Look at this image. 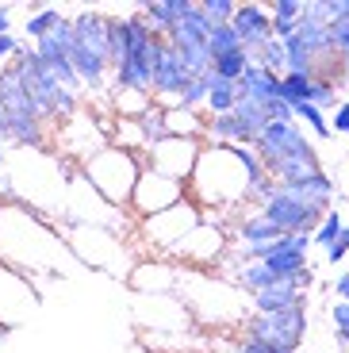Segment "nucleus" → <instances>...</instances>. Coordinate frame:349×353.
Instances as JSON below:
<instances>
[{
    "mask_svg": "<svg viewBox=\"0 0 349 353\" xmlns=\"http://www.w3.org/2000/svg\"><path fill=\"white\" fill-rule=\"evenodd\" d=\"M85 173L97 181V192H104L108 200H127L131 196V188L139 185V169H134V161L127 158L123 150H104L100 158H92L85 165Z\"/></svg>",
    "mask_w": 349,
    "mask_h": 353,
    "instance_id": "f257e3e1",
    "label": "nucleus"
},
{
    "mask_svg": "<svg viewBox=\"0 0 349 353\" xmlns=\"http://www.w3.org/2000/svg\"><path fill=\"white\" fill-rule=\"evenodd\" d=\"M31 307H35V296L27 292L23 276L0 269V323H19Z\"/></svg>",
    "mask_w": 349,
    "mask_h": 353,
    "instance_id": "f03ea898",
    "label": "nucleus"
},
{
    "mask_svg": "<svg viewBox=\"0 0 349 353\" xmlns=\"http://www.w3.org/2000/svg\"><path fill=\"white\" fill-rule=\"evenodd\" d=\"M154 161H157V169H161V173L166 176H181V173H188V169H192V161H196V146L188 139H169V142H161V146H157V154H154Z\"/></svg>",
    "mask_w": 349,
    "mask_h": 353,
    "instance_id": "7ed1b4c3",
    "label": "nucleus"
}]
</instances>
